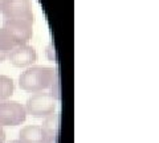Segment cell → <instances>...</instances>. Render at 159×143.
I'll return each instance as SVG.
<instances>
[{
  "label": "cell",
  "mask_w": 159,
  "mask_h": 143,
  "mask_svg": "<svg viewBox=\"0 0 159 143\" xmlns=\"http://www.w3.org/2000/svg\"><path fill=\"white\" fill-rule=\"evenodd\" d=\"M58 77L57 69L49 66H29L19 77V86L29 93L44 92L52 86Z\"/></svg>",
  "instance_id": "obj_1"
},
{
  "label": "cell",
  "mask_w": 159,
  "mask_h": 143,
  "mask_svg": "<svg viewBox=\"0 0 159 143\" xmlns=\"http://www.w3.org/2000/svg\"><path fill=\"white\" fill-rule=\"evenodd\" d=\"M57 100L51 93L37 92L32 94L25 102V111L34 118H47L48 115L53 114L57 107Z\"/></svg>",
  "instance_id": "obj_2"
},
{
  "label": "cell",
  "mask_w": 159,
  "mask_h": 143,
  "mask_svg": "<svg viewBox=\"0 0 159 143\" xmlns=\"http://www.w3.org/2000/svg\"><path fill=\"white\" fill-rule=\"evenodd\" d=\"M0 13L4 19H21L34 23L31 0H0Z\"/></svg>",
  "instance_id": "obj_3"
},
{
  "label": "cell",
  "mask_w": 159,
  "mask_h": 143,
  "mask_svg": "<svg viewBox=\"0 0 159 143\" xmlns=\"http://www.w3.org/2000/svg\"><path fill=\"white\" fill-rule=\"evenodd\" d=\"M27 119L24 105L17 101H0V126H19Z\"/></svg>",
  "instance_id": "obj_4"
},
{
  "label": "cell",
  "mask_w": 159,
  "mask_h": 143,
  "mask_svg": "<svg viewBox=\"0 0 159 143\" xmlns=\"http://www.w3.org/2000/svg\"><path fill=\"white\" fill-rule=\"evenodd\" d=\"M3 28L15 37L19 45H24L33 37V23L21 19H4Z\"/></svg>",
  "instance_id": "obj_5"
},
{
  "label": "cell",
  "mask_w": 159,
  "mask_h": 143,
  "mask_svg": "<svg viewBox=\"0 0 159 143\" xmlns=\"http://www.w3.org/2000/svg\"><path fill=\"white\" fill-rule=\"evenodd\" d=\"M7 60L16 68H29L37 61V52L33 47L24 44L13 48Z\"/></svg>",
  "instance_id": "obj_6"
},
{
  "label": "cell",
  "mask_w": 159,
  "mask_h": 143,
  "mask_svg": "<svg viewBox=\"0 0 159 143\" xmlns=\"http://www.w3.org/2000/svg\"><path fill=\"white\" fill-rule=\"evenodd\" d=\"M19 141H21L23 143H47L48 134L43 126L29 125L20 130Z\"/></svg>",
  "instance_id": "obj_7"
},
{
  "label": "cell",
  "mask_w": 159,
  "mask_h": 143,
  "mask_svg": "<svg viewBox=\"0 0 159 143\" xmlns=\"http://www.w3.org/2000/svg\"><path fill=\"white\" fill-rule=\"evenodd\" d=\"M19 47V42L15 40V37L9 33L6 28H0V51L6 52L7 55H9V52L13 48Z\"/></svg>",
  "instance_id": "obj_8"
},
{
  "label": "cell",
  "mask_w": 159,
  "mask_h": 143,
  "mask_svg": "<svg viewBox=\"0 0 159 143\" xmlns=\"http://www.w3.org/2000/svg\"><path fill=\"white\" fill-rule=\"evenodd\" d=\"M15 85L11 77L0 74V101L9 100V97L13 94Z\"/></svg>",
  "instance_id": "obj_9"
},
{
  "label": "cell",
  "mask_w": 159,
  "mask_h": 143,
  "mask_svg": "<svg viewBox=\"0 0 159 143\" xmlns=\"http://www.w3.org/2000/svg\"><path fill=\"white\" fill-rule=\"evenodd\" d=\"M47 56L48 58L51 61L53 62H56V52H54V45H53V42H51L49 45L47 47Z\"/></svg>",
  "instance_id": "obj_10"
},
{
  "label": "cell",
  "mask_w": 159,
  "mask_h": 143,
  "mask_svg": "<svg viewBox=\"0 0 159 143\" xmlns=\"http://www.w3.org/2000/svg\"><path fill=\"white\" fill-rule=\"evenodd\" d=\"M4 142H6V131L0 126V143H4Z\"/></svg>",
  "instance_id": "obj_11"
},
{
  "label": "cell",
  "mask_w": 159,
  "mask_h": 143,
  "mask_svg": "<svg viewBox=\"0 0 159 143\" xmlns=\"http://www.w3.org/2000/svg\"><path fill=\"white\" fill-rule=\"evenodd\" d=\"M7 58H8V55H7V53H6V52H3V51H0V64L4 62V61L7 60Z\"/></svg>",
  "instance_id": "obj_12"
},
{
  "label": "cell",
  "mask_w": 159,
  "mask_h": 143,
  "mask_svg": "<svg viewBox=\"0 0 159 143\" xmlns=\"http://www.w3.org/2000/svg\"><path fill=\"white\" fill-rule=\"evenodd\" d=\"M8 143H23V142L19 141V139H15V141H11V142H8Z\"/></svg>",
  "instance_id": "obj_13"
}]
</instances>
